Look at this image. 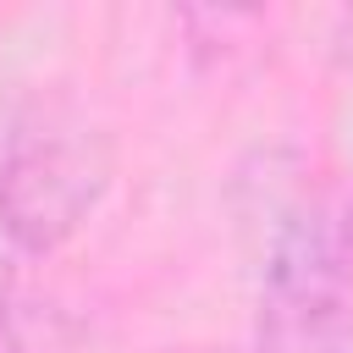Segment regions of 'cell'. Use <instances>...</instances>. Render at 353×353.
Masks as SVG:
<instances>
[{
  "label": "cell",
  "instance_id": "cell-2",
  "mask_svg": "<svg viewBox=\"0 0 353 353\" xmlns=\"http://www.w3.org/2000/svg\"><path fill=\"white\" fill-rule=\"evenodd\" d=\"M110 143L77 110L39 105L17 116L0 149V237L17 254H55L105 199Z\"/></svg>",
  "mask_w": 353,
  "mask_h": 353
},
{
  "label": "cell",
  "instance_id": "cell-3",
  "mask_svg": "<svg viewBox=\"0 0 353 353\" xmlns=\"http://www.w3.org/2000/svg\"><path fill=\"white\" fill-rule=\"evenodd\" d=\"M83 320L44 292L0 281V353H83Z\"/></svg>",
  "mask_w": 353,
  "mask_h": 353
},
{
  "label": "cell",
  "instance_id": "cell-1",
  "mask_svg": "<svg viewBox=\"0 0 353 353\" xmlns=\"http://www.w3.org/2000/svg\"><path fill=\"white\" fill-rule=\"evenodd\" d=\"M254 353H353V193L303 188L265 248Z\"/></svg>",
  "mask_w": 353,
  "mask_h": 353
}]
</instances>
